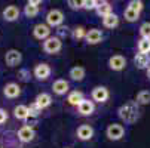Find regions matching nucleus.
Listing matches in <instances>:
<instances>
[{
	"mask_svg": "<svg viewBox=\"0 0 150 148\" xmlns=\"http://www.w3.org/2000/svg\"><path fill=\"white\" fill-rule=\"evenodd\" d=\"M85 36H86V30H85L83 27H76L74 30H73V37L76 39V40H82V39H85Z\"/></svg>",
	"mask_w": 150,
	"mask_h": 148,
	"instance_id": "nucleus-29",
	"label": "nucleus"
},
{
	"mask_svg": "<svg viewBox=\"0 0 150 148\" xmlns=\"http://www.w3.org/2000/svg\"><path fill=\"white\" fill-rule=\"evenodd\" d=\"M103 25L105 28H115L119 25V16L116 13H110L103 18Z\"/></svg>",
	"mask_w": 150,
	"mask_h": 148,
	"instance_id": "nucleus-22",
	"label": "nucleus"
},
{
	"mask_svg": "<svg viewBox=\"0 0 150 148\" xmlns=\"http://www.w3.org/2000/svg\"><path fill=\"white\" fill-rule=\"evenodd\" d=\"M76 135H77V138L80 141H89L94 136V129H92V126H89V124H82V126L77 128Z\"/></svg>",
	"mask_w": 150,
	"mask_h": 148,
	"instance_id": "nucleus-11",
	"label": "nucleus"
},
{
	"mask_svg": "<svg viewBox=\"0 0 150 148\" xmlns=\"http://www.w3.org/2000/svg\"><path fill=\"white\" fill-rule=\"evenodd\" d=\"M42 5V2H39V0H30V2L25 5V8H24V13H25V16L27 18H34V16H37V13H39V11H40V6Z\"/></svg>",
	"mask_w": 150,
	"mask_h": 148,
	"instance_id": "nucleus-14",
	"label": "nucleus"
},
{
	"mask_svg": "<svg viewBox=\"0 0 150 148\" xmlns=\"http://www.w3.org/2000/svg\"><path fill=\"white\" fill-rule=\"evenodd\" d=\"M64 21V13L59 9H51L46 13V25L48 27H59Z\"/></svg>",
	"mask_w": 150,
	"mask_h": 148,
	"instance_id": "nucleus-3",
	"label": "nucleus"
},
{
	"mask_svg": "<svg viewBox=\"0 0 150 148\" xmlns=\"http://www.w3.org/2000/svg\"><path fill=\"white\" fill-rule=\"evenodd\" d=\"M34 76L39 80H46L51 76V67L46 64V62H40L34 67Z\"/></svg>",
	"mask_w": 150,
	"mask_h": 148,
	"instance_id": "nucleus-10",
	"label": "nucleus"
},
{
	"mask_svg": "<svg viewBox=\"0 0 150 148\" xmlns=\"http://www.w3.org/2000/svg\"><path fill=\"white\" fill-rule=\"evenodd\" d=\"M69 6L71 8V9H80L82 8V2H74V0H69Z\"/></svg>",
	"mask_w": 150,
	"mask_h": 148,
	"instance_id": "nucleus-32",
	"label": "nucleus"
},
{
	"mask_svg": "<svg viewBox=\"0 0 150 148\" xmlns=\"http://www.w3.org/2000/svg\"><path fill=\"white\" fill-rule=\"evenodd\" d=\"M138 52L140 53H150V39H140L138 40Z\"/></svg>",
	"mask_w": 150,
	"mask_h": 148,
	"instance_id": "nucleus-26",
	"label": "nucleus"
},
{
	"mask_svg": "<svg viewBox=\"0 0 150 148\" xmlns=\"http://www.w3.org/2000/svg\"><path fill=\"white\" fill-rule=\"evenodd\" d=\"M85 40H86L88 45H98L103 40V33L98 28H91L89 31H86V36H85Z\"/></svg>",
	"mask_w": 150,
	"mask_h": 148,
	"instance_id": "nucleus-12",
	"label": "nucleus"
},
{
	"mask_svg": "<svg viewBox=\"0 0 150 148\" xmlns=\"http://www.w3.org/2000/svg\"><path fill=\"white\" fill-rule=\"evenodd\" d=\"M42 113V110L37 107V105L33 102V104H30V107H28V114H30V117H37L39 114Z\"/></svg>",
	"mask_w": 150,
	"mask_h": 148,
	"instance_id": "nucleus-30",
	"label": "nucleus"
},
{
	"mask_svg": "<svg viewBox=\"0 0 150 148\" xmlns=\"http://www.w3.org/2000/svg\"><path fill=\"white\" fill-rule=\"evenodd\" d=\"M77 110H79V113H80L82 116H91V114L94 113V110H95V105H94V102L89 101V99H83V101L77 105Z\"/></svg>",
	"mask_w": 150,
	"mask_h": 148,
	"instance_id": "nucleus-18",
	"label": "nucleus"
},
{
	"mask_svg": "<svg viewBox=\"0 0 150 148\" xmlns=\"http://www.w3.org/2000/svg\"><path fill=\"white\" fill-rule=\"evenodd\" d=\"M5 61L9 67H16V65L21 64V61H23V53L16 49H9L5 53Z\"/></svg>",
	"mask_w": 150,
	"mask_h": 148,
	"instance_id": "nucleus-6",
	"label": "nucleus"
},
{
	"mask_svg": "<svg viewBox=\"0 0 150 148\" xmlns=\"http://www.w3.org/2000/svg\"><path fill=\"white\" fill-rule=\"evenodd\" d=\"M6 120H8V113L3 108H0V124H3Z\"/></svg>",
	"mask_w": 150,
	"mask_h": 148,
	"instance_id": "nucleus-33",
	"label": "nucleus"
},
{
	"mask_svg": "<svg viewBox=\"0 0 150 148\" xmlns=\"http://www.w3.org/2000/svg\"><path fill=\"white\" fill-rule=\"evenodd\" d=\"M135 102H137V104H141V105L150 104V92H149V90H141V92H138Z\"/></svg>",
	"mask_w": 150,
	"mask_h": 148,
	"instance_id": "nucleus-27",
	"label": "nucleus"
},
{
	"mask_svg": "<svg viewBox=\"0 0 150 148\" xmlns=\"http://www.w3.org/2000/svg\"><path fill=\"white\" fill-rule=\"evenodd\" d=\"M18 18H19V9H18V6L9 5V6L5 8V11H3V19L5 21L13 22V21H16Z\"/></svg>",
	"mask_w": 150,
	"mask_h": 148,
	"instance_id": "nucleus-15",
	"label": "nucleus"
},
{
	"mask_svg": "<svg viewBox=\"0 0 150 148\" xmlns=\"http://www.w3.org/2000/svg\"><path fill=\"white\" fill-rule=\"evenodd\" d=\"M34 104L37 105L40 110H45V108H48L49 105L52 104V96L49 93H39L36 96V99H34Z\"/></svg>",
	"mask_w": 150,
	"mask_h": 148,
	"instance_id": "nucleus-17",
	"label": "nucleus"
},
{
	"mask_svg": "<svg viewBox=\"0 0 150 148\" xmlns=\"http://www.w3.org/2000/svg\"><path fill=\"white\" fill-rule=\"evenodd\" d=\"M34 136H36V132L31 126H23V128L18 130V139L24 144L31 142L34 139Z\"/></svg>",
	"mask_w": 150,
	"mask_h": 148,
	"instance_id": "nucleus-7",
	"label": "nucleus"
},
{
	"mask_svg": "<svg viewBox=\"0 0 150 148\" xmlns=\"http://www.w3.org/2000/svg\"><path fill=\"white\" fill-rule=\"evenodd\" d=\"M62 48V41L59 37H48L43 41V51L46 53H57Z\"/></svg>",
	"mask_w": 150,
	"mask_h": 148,
	"instance_id": "nucleus-4",
	"label": "nucleus"
},
{
	"mask_svg": "<svg viewBox=\"0 0 150 148\" xmlns=\"http://www.w3.org/2000/svg\"><path fill=\"white\" fill-rule=\"evenodd\" d=\"M105 135H107V138H109L110 141H119V139H122L123 135H125V128H123L122 124L113 123V124H110L109 128H107Z\"/></svg>",
	"mask_w": 150,
	"mask_h": 148,
	"instance_id": "nucleus-5",
	"label": "nucleus"
},
{
	"mask_svg": "<svg viewBox=\"0 0 150 148\" xmlns=\"http://www.w3.org/2000/svg\"><path fill=\"white\" fill-rule=\"evenodd\" d=\"M147 77L150 79V65H149V68H147Z\"/></svg>",
	"mask_w": 150,
	"mask_h": 148,
	"instance_id": "nucleus-34",
	"label": "nucleus"
},
{
	"mask_svg": "<svg viewBox=\"0 0 150 148\" xmlns=\"http://www.w3.org/2000/svg\"><path fill=\"white\" fill-rule=\"evenodd\" d=\"M141 11H143V2H140V0H131L128 3V8L123 12V16L128 22H134V21L138 19Z\"/></svg>",
	"mask_w": 150,
	"mask_h": 148,
	"instance_id": "nucleus-2",
	"label": "nucleus"
},
{
	"mask_svg": "<svg viewBox=\"0 0 150 148\" xmlns=\"http://www.w3.org/2000/svg\"><path fill=\"white\" fill-rule=\"evenodd\" d=\"M97 5H98V2H95V0H83V2H82V8L83 9H88V11L95 9Z\"/></svg>",
	"mask_w": 150,
	"mask_h": 148,
	"instance_id": "nucleus-31",
	"label": "nucleus"
},
{
	"mask_svg": "<svg viewBox=\"0 0 150 148\" xmlns=\"http://www.w3.org/2000/svg\"><path fill=\"white\" fill-rule=\"evenodd\" d=\"M109 67H110V70H113V71H122V70L126 67V59H125V56H122V55H113V56L109 59Z\"/></svg>",
	"mask_w": 150,
	"mask_h": 148,
	"instance_id": "nucleus-9",
	"label": "nucleus"
},
{
	"mask_svg": "<svg viewBox=\"0 0 150 148\" xmlns=\"http://www.w3.org/2000/svg\"><path fill=\"white\" fill-rule=\"evenodd\" d=\"M138 104L135 101H128L123 105H120L117 110V116L120 117L122 121L125 123H135L138 119Z\"/></svg>",
	"mask_w": 150,
	"mask_h": 148,
	"instance_id": "nucleus-1",
	"label": "nucleus"
},
{
	"mask_svg": "<svg viewBox=\"0 0 150 148\" xmlns=\"http://www.w3.org/2000/svg\"><path fill=\"white\" fill-rule=\"evenodd\" d=\"M83 99H85V98H83V93H82L80 90H73V92L69 93V96H67L69 104H70V105H74V107H77V105H79Z\"/></svg>",
	"mask_w": 150,
	"mask_h": 148,
	"instance_id": "nucleus-25",
	"label": "nucleus"
},
{
	"mask_svg": "<svg viewBox=\"0 0 150 148\" xmlns=\"http://www.w3.org/2000/svg\"><path fill=\"white\" fill-rule=\"evenodd\" d=\"M69 89H70L69 81L62 80V79L55 80L54 84H52V90H54V93H57V95H66V93L69 92Z\"/></svg>",
	"mask_w": 150,
	"mask_h": 148,
	"instance_id": "nucleus-16",
	"label": "nucleus"
},
{
	"mask_svg": "<svg viewBox=\"0 0 150 148\" xmlns=\"http://www.w3.org/2000/svg\"><path fill=\"white\" fill-rule=\"evenodd\" d=\"M13 116L18 119V120H27L30 117L28 114V107L27 105H16L15 110H13Z\"/></svg>",
	"mask_w": 150,
	"mask_h": 148,
	"instance_id": "nucleus-23",
	"label": "nucleus"
},
{
	"mask_svg": "<svg viewBox=\"0 0 150 148\" xmlns=\"http://www.w3.org/2000/svg\"><path fill=\"white\" fill-rule=\"evenodd\" d=\"M69 76H70V79L74 80V81H82L83 77H85V68L80 67V65H76V67H73V68L70 70Z\"/></svg>",
	"mask_w": 150,
	"mask_h": 148,
	"instance_id": "nucleus-24",
	"label": "nucleus"
},
{
	"mask_svg": "<svg viewBox=\"0 0 150 148\" xmlns=\"http://www.w3.org/2000/svg\"><path fill=\"white\" fill-rule=\"evenodd\" d=\"M3 93H5V96L6 98H18L19 95H21V88H19V84H16V83H8L6 86H5V89H3Z\"/></svg>",
	"mask_w": 150,
	"mask_h": 148,
	"instance_id": "nucleus-19",
	"label": "nucleus"
},
{
	"mask_svg": "<svg viewBox=\"0 0 150 148\" xmlns=\"http://www.w3.org/2000/svg\"><path fill=\"white\" fill-rule=\"evenodd\" d=\"M33 34L39 40H46L48 37H51V28L46 24H37L33 30Z\"/></svg>",
	"mask_w": 150,
	"mask_h": 148,
	"instance_id": "nucleus-13",
	"label": "nucleus"
},
{
	"mask_svg": "<svg viewBox=\"0 0 150 148\" xmlns=\"http://www.w3.org/2000/svg\"><path fill=\"white\" fill-rule=\"evenodd\" d=\"M141 39H150V22H143L140 27Z\"/></svg>",
	"mask_w": 150,
	"mask_h": 148,
	"instance_id": "nucleus-28",
	"label": "nucleus"
},
{
	"mask_svg": "<svg viewBox=\"0 0 150 148\" xmlns=\"http://www.w3.org/2000/svg\"><path fill=\"white\" fill-rule=\"evenodd\" d=\"M95 11H97V13H98L101 18H104V16H107V15L113 13L112 5H110L109 2H98V5H97Z\"/></svg>",
	"mask_w": 150,
	"mask_h": 148,
	"instance_id": "nucleus-21",
	"label": "nucleus"
},
{
	"mask_svg": "<svg viewBox=\"0 0 150 148\" xmlns=\"http://www.w3.org/2000/svg\"><path fill=\"white\" fill-rule=\"evenodd\" d=\"M134 64L140 68V70H144V68H149L150 65V55L147 53H137L134 56Z\"/></svg>",
	"mask_w": 150,
	"mask_h": 148,
	"instance_id": "nucleus-20",
	"label": "nucleus"
},
{
	"mask_svg": "<svg viewBox=\"0 0 150 148\" xmlns=\"http://www.w3.org/2000/svg\"><path fill=\"white\" fill-rule=\"evenodd\" d=\"M109 96H110V93H109V89H107L105 86H97V88L92 89V99L95 102L103 104V102H105L107 99H109Z\"/></svg>",
	"mask_w": 150,
	"mask_h": 148,
	"instance_id": "nucleus-8",
	"label": "nucleus"
},
{
	"mask_svg": "<svg viewBox=\"0 0 150 148\" xmlns=\"http://www.w3.org/2000/svg\"><path fill=\"white\" fill-rule=\"evenodd\" d=\"M67 148H70V147H67Z\"/></svg>",
	"mask_w": 150,
	"mask_h": 148,
	"instance_id": "nucleus-35",
	"label": "nucleus"
}]
</instances>
